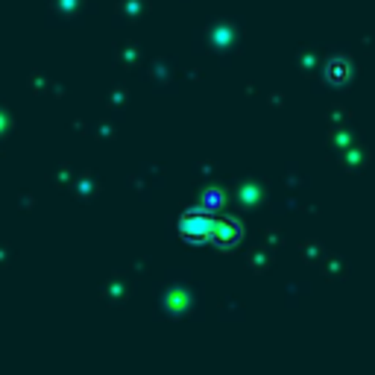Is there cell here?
I'll list each match as a JSON object with an SVG mask.
<instances>
[{
    "label": "cell",
    "mask_w": 375,
    "mask_h": 375,
    "mask_svg": "<svg viewBox=\"0 0 375 375\" xmlns=\"http://www.w3.org/2000/svg\"><path fill=\"white\" fill-rule=\"evenodd\" d=\"M205 205H208V208H212V205H220V193H214V191H212V193H205Z\"/></svg>",
    "instance_id": "cell-4"
},
{
    "label": "cell",
    "mask_w": 375,
    "mask_h": 375,
    "mask_svg": "<svg viewBox=\"0 0 375 375\" xmlns=\"http://www.w3.org/2000/svg\"><path fill=\"white\" fill-rule=\"evenodd\" d=\"M212 241L217 244V246H234L241 241V223L238 220H223V223H214V232H212Z\"/></svg>",
    "instance_id": "cell-2"
},
{
    "label": "cell",
    "mask_w": 375,
    "mask_h": 375,
    "mask_svg": "<svg viewBox=\"0 0 375 375\" xmlns=\"http://www.w3.org/2000/svg\"><path fill=\"white\" fill-rule=\"evenodd\" d=\"M326 77H328L331 82H346V79L352 77V65H349V59H331Z\"/></svg>",
    "instance_id": "cell-3"
},
{
    "label": "cell",
    "mask_w": 375,
    "mask_h": 375,
    "mask_svg": "<svg viewBox=\"0 0 375 375\" xmlns=\"http://www.w3.org/2000/svg\"><path fill=\"white\" fill-rule=\"evenodd\" d=\"M217 220L212 217L202 208V212H185L182 220H179V234L188 241V244H202V241H212V232H214Z\"/></svg>",
    "instance_id": "cell-1"
}]
</instances>
